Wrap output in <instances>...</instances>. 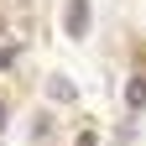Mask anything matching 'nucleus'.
Returning a JSON list of instances; mask_svg holds the SVG:
<instances>
[{
	"label": "nucleus",
	"mask_w": 146,
	"mask_h": 146,
	"mask_svg": "<svg viewBox=\"0 0 146 146\" xmlns=\"http://www.w3.org/2000/svg\"><path fill=\"white\" fill-rule=\"evenodd\" d=\"M89 31V0H68V36Z\"/></svg>",
	"instance_id": "1"
},
{
	"label": "nucleus",
	"mask_w": 146,
	"mask_h": 146,
	"mask_svg": "<svg viewBox=\"0 0 146 146\" xmlns=\"http://www.w3.org/2000/svg\"><path fill=\"white\" fill-rule=\"evenodd\" d=\"M125 104H131V110H146V78H131V84H125Z\"/></svg>",
	"instance_id": "2"
},
{
	"label": "nucleus",
	"mask_w": 146,
	"mask_h": 146,
	"mask_svg": "<svg viewBox=\"0 0 146 146\" xmlns=\"http://www.w3.org/2000/svg\"><path fill=\"white\" fill-rule=\"evenodd\" d=\"M11 63H16V52H11V47H0V68H11Z\"/></svg>",
	"instance_id": "3"
},
{
	"label": "nucleus",
	"mask_w": 146,
	"mask_h": 146,
	"mask_svg": "<svg viewBox=\"0 0 146 146\" xmlns=\"http://www.w3.org/2000/svg\"><path fill=\"white\" fill-rule=\"evenodd\" d=\"M78 146H99V141H94V131H84V136H78Z\"/></svg>",
	"instance_id": "4"
},
{
	"label": "nucleus",
	"mask_w": 146,
	"mask_h": 146,
	"mask_svg": "<svg viewBox=\"0 0 146 146\" xmlns=\"http://www.w3.org/2000/svg\"><path fill=\"white\" fill-rule=\"evenodd\" d=\"M0 125H5V110H0Z\"/></svg>",
	"instance_id": "5"
},
{
	"label": "nucleus",
	"mask_w": 146,
	"mask_h": 146,
	"mask_svg": "<svg viewBox=\"0 0 146 146\" xmlns=\"http://www.w3.org/2000/svg\"><path fill=\"white\" fill-rule=\"evenodd\" d=\"M0 26H5V21H0Z\"/></svg>",
	"instance_id": "6"
}]
</instances>
